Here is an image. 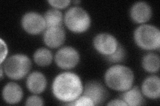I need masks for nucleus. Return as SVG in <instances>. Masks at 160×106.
I'll return each mask as SVG.
<instances>
[{
  "label": "nucleus",
  "mask_w": 160,
  "mask_h": 106,
  "mask_svg": "<svg viewBox=\"0 0 160 106\" xmlns=\"http://www.w3.org/2000/svg\"><path fill=\"white\" fill-rule=\"evenodd\" d=\"M52 91L55 98L66 104L73 102L82 95L83 85L78 74L64 72L59 74L53 80Z\"/></svg>",
  "instance_id": "f257e3e1"
},
{
  "label": "nucleus",
  "mask_w": 160,
  "mask_h": 106,
  "mask_svg": "<svg viewBox=\"0 0 160 106\" xmlns=\"http://www.w3.org/2000/svg\"><path fill=\"white\" fill-rule=\"evenodd\" d=\"M104 79L105 82L109 88L123 92L133 86L134 74L129 67L116 64L107 70Z\"/></svg>",
  "instance_id": "f03ea898"
},
{
  "label": "nucleus",
  "mask_w": 160,
  "mask_h": 106,
  "mask_svg": "<svg viewBox=\"0 0 160 106\" xmlns=\"http://www.w3.org/2000/svg\"><path fill=\"white\" fill-rule=\"evenodd\" d=\"M134 41L143 50H155L160 47V31L154 25L143 24L134 31Z\"/></svg>",
  "instance_id": "7ed1b4c3"
},
{
  "label": "nucleus",
  "mask_w": 160,
  "mask_h": 106,
  "mask_svg": "<svg viewBox=\"0 0 160 106\" xmlns=\"http://www.w3.org/2000/svg\"><path fill=\"white\" fill-rule=\"evenodd\" d=\"M31 67V60L23 54H16L9 57L5 60L3 67L7 76L14 80H19L26 77Z\"/></svg>",
  "instance_id": "20e7f679"
},
{
  "label": "nucleus",
  "mask_w": 160,
  "mask_h": 106,
  "mask_svg": "<svg viewBox=\"0 0 160 106\" xmlns=\"http://www.w3.org/2000/svg\"><path fill=\"white\" fill-rule=\"evenodd\" d=\"M64 23L67 28L74 33L87 31L91 25V17L84 9L79 6L70 7L64 16Z\"/></svg>",
  "instance_id": "39448f33"
},
{
  "label": "nucleus",
  "mask_w": 160,
  "mask_h": 106,
  "mask_svg": "<svg viewBox=\"0 0 160 106\" xmlns=\"http://www.w3.org/2000/svg\"><path fill=\"white\" fill-rule=\"evenodd\" d=\"M79 54L72 47H63L59 49L55 56V62L60 68L70 70L75 68L79 62Z\"/></svg>",
  "instance_id": "423d86ee"
},
{
  "label": "nucleus",
  "mask_w": 160,
  "mask_h": 106,
  "mask_svg": "<svg viewBox=\"0 0 160 106\" xmlns=\"http://www.w3.org/2000/svg\"><path fill=\"white\" fill-rule=\"evenodd\" d=\"M22 26L25 31L33 35L41 34L46 29L43 16L35 12H29L23 15Z\"/></svg>",
  "instance_id": "0eeeda50"
},
{
  "label": "nucleus",
  "mask_w": 160,
  "mask_h": 106,
  "mask_svg": "<svg viewBox=\"0 0 160 106\" xmlns=\"http://www.w3.org/2000/svg\"><path fill=\"white\" fill-rule=\"evenodd\" d=\"M119 43L113 35L102 33L94 37L93 45L94 48L104 57L113 53L118 48Z\"/></svg>",
  "instance_id": "6e6552de"
},
{
  "label": "nucleus",
  "mask_w": 160,
  "mask_h": 106,
  "mask_svg": "<svg viewBox=\"0 0 160 106\" xmlns=\"http://www.w3.org/2000/svg\"><path fill=\"white\" fill-rule=\"evenodd\" d=\"M82 95L91 99L95 105L103 104L108 98V93L103 85L98 81H89L83 86Z\"/></svg>",
  "instance_id": "1a4fd4ad"
},
{
  "label": "nucleus",
  "mask_w": 160,
  "mask_h": 106,
  "mask_svg": "<svg viewBox=\"0 0 160 106\" xmlns=\"http://www.w3.org/2000/svg\"><path fill=\"white\" fill-rule=\"evenodd\" d=\"M129 14L130 17L134 23L143 25L151 19L152 9L147 2H138L132 6Z\"/></svg>",
  "instance_id": "9d476101"
},
{
  "label": "nucleus",
  "mask_w": 160,
  "mask_h": 106,
  "mask_svg": "<svg viewBox=\"0 0 160 106\" xmlns=\"http://www.w3.org/2000/svg\"><path fill=\"white\" fill-rule=\"evenodd\" d=\"M66 31L62 27L46 29L43 33V42L47 47L57 48L65 43Z\"/></svg>",
  "instance_id": "9b49d317"
},
{
  "label": "nucleus",
  "mask_w": 160,
  "mask_h": 106,
  "mask_svg": "<svg viewBox=\"0 0 160 106\" xmlns=\"http://www.w3.org/2000/svg\"><path fill=\"white\" fill-rule=\"evenodd\" d=\"M47 78L43 73L33 72L28 76L26 86L30 92L33 94H39L43 92L47 87Z\"/></svg>",
  "instance_id": "f8f14e48"
},
{
  "label": "nucleus",
  "mask_w": 160,
  "mask_h": 106,
  "mask_svg": "<svg viewBox=\"0 0 160 106\" xmlns=\"http://www.w3.org/2000/svg\"><path fill=\"white\" fill-rule=\"evenodd\" d=\"M142 92L143 96L156 99L160 96V79L156 75L149 76L144 80L142 85Z\"/></svg>",
  "instance_id": "ddd939ff"
},
{
  "label": "nucleus",
  "mask_w": 160,
  "mask_h": 106,
  "mask_svg": "<svg viewBox=\"0 0 160 106\" xmlns=\"http://www.w3.org/2000/svg\"><path fill=\"white\" fill-rule=\"evenodd\" d=\"M23 96L22 87L16 83L10 82L3 88L2 97L3 100L9 104H17L21 102Z\"/></svg>",
  "instance_id": "4468645a"
},
{
  "label": "nucleus",
  "mask_w": 160,
  "mask_h": 106,
  "mask_svg": "<svg viewBox=\"0 0 160 106\" xmlns=\"http://www.w3.org/2000/svg\"><path fill=\"white\" fill-rule=\"evenodd\" d=\"M119 98L123 99L128 105L138 106L145 104L143 95L138 86H132L131 88L123 92Z\"/></svg>",
  "instance_id": "2eb2a0df"
},
{
  "label": "nucleus",
  "mask_w": 160,
  "mask_h": 106,
  "mask_svg": "<svg viewBox=\"0 0 160 106\" xmlns=\"http://www.w3.org/2000/svg\"><path fill=\"white\" fill-rule=\"evenodd\" d=\"M46 22V29L62 27L64 22V17L61 11L56 9H50L45 13L43 16Z\"/></svg>",
  "instance_id": "dca6fc26"
},
{
  "label": "nucleus",
  "mask_w": 160,
  "mask_h": 106,
  "mask_svg": "<svg viewBox=\"0 0 160 106\" xmlns=\"http://www.w3.org/2000/svg\"><path fill=\"white\" fill-rule=\"evenodd\" d=\"M143 68L149 73H156L159 70L160 58L159 55L153 53L146 54L142 58Z\"/></svg>",
  "instance_id": "f3484780"
},
{
  "label": "nucleus",
  "mask_w": 160,
  "mask_h": 106,
  "mask_svg": "<svg viewBox=\"0 0 160 106\" xmlns=\"http://www.w3.org/2000/svg\"><path fill=\"white\" fill-rule=\"evenodd\" d=\"M53 59L51 50L47 48H39L33 54V60L39 67H47L52 64Z\"/></svg>",
  "instance_id": "a211bd4d"
},
{
  "label": "nucleus",
  "mask_w": 160,
  "mask_h": 106,
  "mask_svg": "<svg viewBox=\"0 0 160 106\" xmlns=\"http://www.w3.org/2000/svg\"><path fill=\"white\" fill-rule=\"evenodd\" d=\"M126 57V51L122 44L119 43L117 49L113 53L105 57L108 62L112 63H119L123 62Z\"/></svg>",
  "instance_id": "6ab92c4d"
},
{
  "label": "nucleus",
  "mask_w": 160,
  "mask_h": 106,
  "mask_svg": "<svg viewBox=\"0 0 160 106\" xmlns=\"http://www.w3.org/2000/svg\"><path fill=\"white\" fill-rule=\"evenodd\" d=\"M66 105H74V106H93L95 105L93 101L86 95H81L73 102L63 104Z\"/></svg>",
  "instance_id": "aec40b11"
},
{
  "label": "nucleus",
  "mask_w": 160,
  "mask_h": 106,
  "mask_svg": "<svg viewBox=\"0 0 160 106\" xmlns=\"http://www.w3.org/2000/svg\"><path fill=\"white\" fill-rule=\"evenodd\" d=\"M48 2L53 8L58 10L66 8L71 3L69 0H49Z\"/></svg>",
  "instance_id": "412c9836"
},
{
  "label": "nucleus",
  "mask_w": 160,
  "mask_h": 106,
  "mask_svg": "<svg viewBox=\"0 0 160 106\" xmlns=\"http://www.w3.org/2000/svg\"><path fill=\"white\" fill-rule=\"evenodd\" d=\"M26 105H36V106H41L44 105L43 99L38 95V94H34L33 95L29 96L26 102Z\"/></svg>",
  "instance_id": "4be33fe9"
},
{
  "label": "nucleus",
  "mask_w": 160,
  "mask_h": 106,
  "mask_svg": "<svg viewBox=\"0 0 160 106\" xmlns=\"http://www.w3.org/2000/svg\"><path fill=\"white\" fill-rule=\"evenodd\" d=\"M108 105H120V106H126L128 105L127 104L124 102L123 99L121 98L118 99H114L113 100H111L110 102L107 104Z\"/></svg>",
  "instance_id": "5701e85b"
},
{
  "label": "nucleus",
  "mask_w": 160,
  "mask_h": 106,
  "mask_svg": "<svg viewBox=\"0 0 160 106\" xmlns=\"http://www.w3.org/2000/svg\"><path fill=\"white\" fill-rule=\"evenodd\" d=\"M1 53H2V58H1V63L2 64L3 62L6 60V55L8 53V48L6 47V44L5 47H3V44L2 42V48H1Z\"/></svg>",
  "instance_id": "b1692460"
},
{
  "label": "nucleus",
  "mask_w": 160,
  "mask_h": 106,
  "mask_svg": "<svg viewBox=\"0 0 160 106\" xmlns=\"http://www.w3.org/2000/svg\"><path fill=\"white\" fill-rule=\"evenodd\" d=\"M73 3L75 4H77V3H81V2H80V1H74Z\"/></svg>",
  "instance_id": "393cba45"
}]
</instances>
